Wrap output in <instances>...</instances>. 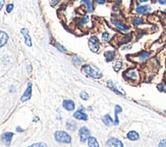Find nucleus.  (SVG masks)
Segmentation results:
<instances>
[{
	"instance_id": "2f4dec72",
	"label": "nucleus",
	"mask_w": 166,
	"mask_h": 147,
	"mask_svg": "<svg viewBox=\"0 0 166 147\" xmlns=\"http://www.w3.org/2000/svg\"><path fill=\"white\" fill-rule=\"evenodd\" d=\"M12 10H13V4H12V3L7 4V5H6V12H7V13H10Z\"/></svg>"
},
{
	"instance_id": "f257e3e1",
	"label": "nucleus",
	"mask_w": 166,
	"mask_h": 147,
	"mask_svg": "<svg viewBox=\"0 0 166 147\" xmlns=\"http://www.w3.org/2000/svg\"><path fill=\"white\" fill-rule=\"evenodd\" d=\"M82 71L86 76L93 78V79H101V78L103 77L102 72H100L97 68L91 66L90 64H85V65H83Z\"/></svg>"
},
{
	"instance_id": "f3484780",
	"label": "nucleus",
	"mask_w": 166,
	"mask_h": 147,
	"mask_svg": "<svg viewBox=\"0 0 166 147\" xmlns=\"http://www.w3.org/2000/svg\"><path fill=\"white\" fill-rule=\"evenodd\" d=\"M135 56L137 57V59L139 61H145V60H147L150 56H151V54L147 51H141L140 53H138L137 55H135Z\"/></svg>"
},
{
	"instance_id": "a19ab883",
	"label": "nucleus",
	"mask_w": 166,
	"mask_h": 147,
	"mask_svg": "<svg viewBox=\"0 0 166 147\" xmlns=\"http://www.w3.org/2000/svg\"><path fill=\"white\" fill-rule=\"evenodd\" d=\"M32 72V66L31 65H29V66H28V73H31Z\"/></svg>"
},
{
	"instance_id": "6e6552de",
	"label": "nucleus",
	"mask_w": 166,
	"mask_h": 147,
	"mask_svg": "<svg viewBox=\"0 0 166 147\" xmlns=\"http://www.w3.org/2000/svg\"><path fill=\"white\" fill-rule=\"evenodd\" d=\"M124 78L130 81H137L139 79V73L136 70H128L124 73Z\"/></svg>"
},
{
	"instance_id": "9b49d317",
	"label": "nucleus",
	"mask_w": 166,
	"mask_h": 147,
	"mask_svg": "<svg viewBox=\"0 0 166 147\" xmlns=\"http://www.w3.org/2000/svg\"><path fill=\"white\" fill-rule=\"evenodd\" d=\"M12 137H13V133L11 132H5L3 133V134L1 135V140L2 142H3L5 145L9 146L11 143V140H12Z\"/></svg>"
},
{
	"instance_id": "ea45409f",
	"label": "nucleus",
	"mask_w": 166,
	"mask_h": 147,
	"mask_svg": "<svg viewBox=\"0 0 166 147\" xmlns=\"http://www.w3.org/2000/svg\"><path fill=\"white\" fill-rule=\"evenodd\" d=\"M131 48V45H128V46H125V47H123V50H128V49H130Z\"/></svg>"
},
{
	"instance_id": "20e7f679",
	"label": "nucleus",
	"mask_w": 166,
	"mask_h": 147,
	"mask_svg": "<svg viewBox=\"0 0 166 147\" xmlns=\"http://www.w3.org/2000/svg\"><path fill=\"white\" fill-rule=\"evenodd\" d=\"M88 44H89V47L92 52L98 53L100 51V42H99V39L97 36H92L88 41Z\"/></svg>"
},
{
	"instance_id": "423d86ee",
	"label": "nucleus",
	"mask_w": 166,
	"mask_h": 147,
	"mask_svg": "<svg viewBox=\"0 0 166 147\" xmlns=\"http://www.w3.org/2000/svg\"><path fill=\"white\" fill-rule=\"evenodd\" d=\"M111 24L113 25L116 29H118L119 31H121V32H128L130 31V27H128V25L124 24V23L118 20H111Z\"/></svg>"
},
{
	"instance_id": "f03ea898",
	"label": "nucleus",
	"mask_w": 166,
	"mask_h": 147,
	"mask_svg": "<svg viewBox=\"0 0 166 147\" xmlns=\"http://www.w3.org/2000/svg\"><path fill=\"white\" fill-rule=\"evenodd\" d=\"M54 138L58 143L63 144H70L71 143V137L64 131H56L54 133Z\"/></svg>"
},
{
	"instance_id": "e433bc0d",
	"label": "nucleus",
	"mask_w": 166,
	"mask_h": 147,
	"mask_svg": "<svg viewBox=\"0 0 166 147\" xmlns=\"http://www.w3.org/2000/svg\"><path fill=\"white\" fill-rule=\"evenodd\" d=\"M157 2L161 5H165L166 4V0H157Z\"/></svg>"
},
{
	"instance_id": "72a5a7b5",
	"label": "nucleus",
	"mask_w": 166,
	"mask_h": 147,
	"mask_svg": "<svg viewBox=\"0 0 166 147\" xmlns=\"http://www.w3.org/2000/svg\"><path fill=\"white\" fill-rule=\"evenodd\" d=\"M158 146L159 147H166V139L161 140V141L158 143Z\"/></svg>"
},
{
	"instance_id": "2eb2a0df",
	"label": "nucleus",
	"mask_w": 166,
	"mask_h": 147,
	"mask_svg": "<svg viewBox=\"0 0 166 147\" xmlns=\"http://www.w3.org/2000/svg\"><path fill=\"white\" fill-rule=\"evenodd\" d=\"M80 3L84 4L85 7H86L87 12L91 13L94 11L93 8V0H80Z\"/></svg>"
},
{
	"instance_id": "79ce46f5",
	"label": "nucleus",
	"mask_w": 166,
	"mask_h": 147,
	"mask_svg": "<svg viewBox=\"0 0 166 147\" xmlns=\"http://www.w3.org/2000/svg\"><path fill=\"white\" fill-rule=\"evenodd\" d=\"M17 132H24V130H22V129H20V127L17 128Z\"/></svg>"
},
{
	"instance_id": "37998d69",
	"label": "nucleus",
	"mask_w": 166,
	"mask_h": 147,
	"mask_svg": "<svg viewBox=\"0 0 166 147\" xmlns=\"http://www.w3.org/2000/svg\"><path fill=\"white\" fill-rule=\"evenodd\" d=\"M108 1H115V2H117V3H120L121 0H108Z\"/></svg>"
},
{
	"instance_id": "c85d7f7f",
	"label": "nucleus",
	"mask_w": 166,
	"mask_h": 147,
	"mask_svg": "<svg viewBox=\"0 0 166 147\" xmlns=\"http://www.w3.org/2000/svg\"><path fill=\"white\" fill-rule=\"evenodd\" d=\"M157 89L160 92H166V84L165 83H161L157 86Z\"/></svg>"
},
{
	"instance_id": "c03bdc74",
	"label": "nucleus",
	"mask_w": 166,
	"mask_h": 147,
	"mask_svg": "<svg viewBox=\"0 0 166 147\" xmlns=\"http://www.w3.org/2000/svg\"><path fill=\"white\" fill-rule=\"evenodd\" d=\"M163 13H164V15H166V9H164V10H163Z\"/></svg>"
},
{
	"instance_id": "412c9836",
	"label": "nucleus",
	"mask_w": 166,
	"mask_h": 147,
	"mask_svg": "<svg viewBox=\"0 0 166 147\" xmlns=\"http://www.w3.org/2000/svg\"><path fill=\"white\" fill-rule=\"evenodd\" d=\"M8 41V35L4 31H0V47L4 46Z\"/></svg>"
},
{
	"instance_id": "6ab92c4d",
	"label": "nucleus",
	"mask_w": 166,
	"mask_h": 147,
	"mask_svg": "<svg viewBox=\"0 0 166 147\" xmlns=\"http://www.w3.org/2000/svg\"><path fill=\"white\" fill-rule=\"evenodd\" d=\"M102 122L105 126L110 127V126L114 125V119L110 116V114H105L104 116H102Z\"/></svg>"
},
{
	"instance_id": "58836bf2",
	"label": "nucleus",
	"mask_w": 166,
	"mask_h": 147,
	"mask_svg": "<svg viewBox=\"0 0 166 147\" xmlns=\"http://www.w3.org/2000/svg\"><path fill=\"white\" fill-rule=\"evenodd\" d=\"M148 1H150V0H138L139 3H146V2H148Z\"/></svg>"
},
{
	"instance_id": "cd10ccee",
	"label": "nucleus",
	"mask_w": 166,
	"mask_h": 147,
	"mask_svg": "<svg viewBox=\"0 0 166 147\" xmlns=\"http://www.w3.org/2000/svg\"><path fill=\"white\" fill-rule=\"evenodd\" d=\"M110 39V34L108 33V32H103L102 33V40L104 41V42H108Z\"/></svg>"
},
{
	"instance_id": "4468645a",
	"label": "nucleus",
	"mask_w": 166,
	"mask_h": 147,
	"mask_svg": "<svg viewBox=\"0 0 166 147\" xmlns=\"http://www.w3.org/2000/svg\"><path fill=\"white\" fill-rule=\"evenodd\" d=\"M126 138H128L130 141H138L140 139V135L137 131H128V134H126Z\"/></svg>"
},
{
	"instance_id": "473e14b6",
	"label": "nucleus",
	"mask_w": 166,
	"mask_h": 147,
	"mask_svg": "<svg viewBox=\"0 0 166 147\" xmlns=\"http://www.w3.org/2000/svg\"><path fill=\"white\" fill-rule=\"evenodd\" d=\"M93 1L96 4H98V5H104V4H106V2H107V0H93Z\"/></svg>"
},
{
	"instance_id": "9d476101",
	"label": "nucleus",
	"mask_w": 166,
	"mask_h": 147,
	"mask_svg": "<svg viewBox=\"0 0 166 147\" xmlns=\"http://www.w3.org/2000/svg\"><path fill=\"white\" fill-rule=\"evenodd\" d=\"M152 10V6L150 5H139L135 9V11L139 15H147Z\"/></svg>"
},
{
	"instance_id": "393cba45",
	"label": "nucleus",
	"mask_w": 166,
	"mask_h": 147,
	"mask_svg": "<svg viewBox=\"0 0 166 147\" xmlns=\"http://www.w3.org/2000/svg\"><path fill=\"white\" fill-rule=\"evenodd\" d=\"M143 23H144V20H143V18L141 17H136L133 20V25L136 27H139L141 25H143Z\"/></svg>"
},
{
	"instance_id": "c756f323",
	"label": "nucleus",
	"mask_w": 166,
	"mask_h": 147,
	"mask_svg": "<svg viewBox=\"0 0 166 147\" xmlns=\"http://www.w3.org/2000/svg\"><path fill=\"white\" fill-rule=\"evenodd\" d=\"M80 98H82L83 100H88V99H89V94H88L86 91H82V92H80Z\"/></svg>"
},
{
	"instance_id": "1a4fd4ad",
	"label": "nucleus",
	"mask_w": 166,
	"mask_h": 147,
	"mask_svg": "<svg viewBox=\"0 0 166 147\" xmlns=\"http://www.w3.org/2000/svg\"><path fill=\"white\" fill-rule=\"evenodd\" d=\"M106 145L108 147H123V143L119 139H117V138L111 137L107 140Z\"/></svg>"
},
{
	"instance_id": "39448f33",
	"label": "nucleus",
	"mask_w": 166,
	"mask_h": 147,
	"mask_svg": "<svg viewBox=\"0 0 166 147\" xmlns=\"http://www.w3.org/2000/svg\"><path fill=\"white\" fill-rule=\"evenodd\" d=\"M91 136V131L89 130L87 127H80L79 130V138L80 141L82 143H86L88 139Z\"/></svg>"
},
{
	"instance_id": "a878e982",
	"label": "nucleus",
	"mask_w": 166,
	"mask_h": 147,
	"mask_svg": "<svg viewBox=\"0 0 166 147\" xmlns=\"http://www.w3.org/2000/svg\"><path fill=\"white\" fill-rule=\"evenodd\" d=\"M71 61H72V63L75 64V66H79L83 63L82 58H80L79 56H72L71 57Z\"/></svg>"
},
{
	"instance_id": "dca6fc26",
	"label": "nucleus",
	"mask_w": 166,
	"mask_h": 147,
	"mask_svg": "<svg viewBox=\"0 0 166 147\" xmlns=\"http://www.w3.org/2000/svg\"><path fill=\"white\" fill-rule=\"evenodd\" d=\"M20 33H22V35L24 36L25 38V42H26V44L29 46V47H31L32 46V40H31V37H30V34H29V31H28L27 29H22V31H20Z\"/></svg>"
},
{
	"instance_id": "0eeeda50",
	"label": "nucleus",
	"mask_w": 166,
	"mask_h": 147,
	"mask_svg": "<svg viewBox=\"0 0 166 147\" xmlns=\"http://www.w3.org/2000/svg\"><path fill=\"white\" fill-rule=\"evenodd\" d=\"M73 118L75 119H79V121H85V122H87L88 119H89V116H88V114L84 111V107L83 106L73 114Z\"/></svg>"
},
{
	"instance_id": "4c0bfd02",
	"label": "nucleus",
	"mask_w": 166,
	"mask_h": 147,
	"mask_svg": "<svg viewBox=\"0 0 166 147\" xmlns=\"http://www.w3.org/2000/svg\"><path fill=\"white\" fill-rule=\"evenodd\" d=\"M3 5H4V0H0V10L3 8Z\"/></svg>"
},
{
	"instance_id": "a18cd8bd",
	"label": "nucleus",
	"mask_w": 166,
	"mask_h": 147,
	"mask_svg": "<svg viewBox=\"0 0 166 147\" xmlns=\"http://www.w3.org/2000/svg\"><path fill=\"white\" fill-rule=\"evenodd\" d=\"M165 81H166V78H165Z\"/></svg>"
},
{
	"instance_id": "4be33fe9",
	"label": "nucleus",
	"mask_w": 166,
	"mask_h": 147,
	"mask_svg": "<svg viewBox=\"0 0 166 147\" xmlns=\"http://www.w3.org/2000/svg\"><path fill=\"white\" fill-rule=\"evenodd\" d=\"M66 129H67L68 131H75L77 130V123H75V121H71V119H68L67 122H66Z\"/></svg>"
},
{
	"instance_id": "ddd939ff",
	"label": "nucleus",
	"mask_w": 166,
	"mask_h": 147,
	"mask_svg": "<svg viewBox=\"0 0 166 147\" xmlns=\"http://www.w3.org/2000/svg\"><path fill=\"white\" fill-rule=\"evenodd\" d=\"M62 106H63V108L65 110H67V111H72V110L75 108V102L70 99L63 100V102H62Z\"/></svg>"
},
{
	"instance_id": "b1692460",
	"label": "nucleus",
	"mask_w": 166,
	"mask_h": 147,
	"mask_svg": "<svg viewBox=\"0 0 166 147\" xmlns=\"http://www.w3.org/2000/svg\"><path fill=\"white\" fill-rule=\"evenodd\" d=\"M123 60L121 59H116V61L113 64V70L115 72H119V71L121 70V68H123Z\"/></svg>"
},
{
	"instance_id": "bb28decb",
	"label": "nucleus",
	"mask_w": 166,
	"mask_h": 147,
	"mask_svg": "<svg viewBox=\"0 0 166 147\" xmlns=\"http://www.w3.org/2000/svg\"><path fill=\"white\" fill-rule=\"evenodd\" d=\"M90 20V17L89 15H85V17H83L80 18V26H86V25L89 23Z\"/></svg>"
},
{
	"instance_id": "7c9ffc66",
	"label": "nucleus",
	"mask_w": 166,
	"mask_h": 147,
	"mask_svg": "<svg viewBox=\"0 0 166 147\" xmlns=\"http://www.w3.org/2000/svg\"><path fill=\"white\" fill-rule=\"evenodd\" d=\"M55 46H56V47L58 48V50H59V51L63 52V53H66V49H65V48L63 47V46H61L60 44H59V43L55 42Z\"/></svg>"
},
{
	"instance_id": "c9c22d12",
	"label": "nucleus",
	"mask_w": 166,
	"mask_h": 147,
	"mask_svg": "<svg viewBox=\"0 0 166 147\" xmlns=\"http://www.w3.org/2000/svg\"><path fill=\"white\" fill-rule=\"evenodd\" d=\"M59 1H60V0H51V1H50V4H51L52 6H55Z\"/></svg>"
},
{
	"instance_id": "7ed1b4c3",
	"label": "nucleus",
	"mask_w": 166,
	"mask_h": 147,
	"mask_svg": "<svg viewBox=\"0 0 166 147\" xmlns=\"http://www.w3.org/2000/svg\"><path fill=\"white\" fill-rule=\"evenodd\" d=\"M107 86L108 88L110 89L112 92H114L115 94H117V95L119 96H125V92L123 88H121L120 86H119L117 83H115L114 81H112V80H108L107 81Z\"/></svg>"
},
{
	"instance_id": "5701e85b",
	"label": "nucleus",
	"mask_w": 166,
	"mask_h": 147,
	"mask_svg": "<svg viewBox=\"0 0 166 147\" xmlns=\"http://www.w3.org/2000/svg\"><path fill=\"white\" fill-rule=\"evenodd\" d=\"M87 143H88V146L89 147H99V143H98V141H97V139L95 137L90 136V138L88 139V141H87Z\"/></svg>"
},
{
	"instance_id": "a211bd4d",
	"label": "nucleus",
	"mask_w": 166,
	"mask_h": 147,
	"mask_svg": "<svg viewBox=\"0 0 166 147\" xmlns=\"http://www.w3.org/2000/svg\"><path fill=\"white\" fill-rule=\"evenodd\" d=\"M123 112V108H121L120 105H115L114 107V114H115V119H114V126H118L119 125V119H118V114Z\"/></svg>"
},
{
	"instance_id": "f8f14e48",
	"label": "nucleus",
	"mask_w": 166,
	"mask_h": 147,
	"mask_svg": "<svg viewBox=\"0 0 166 147\" xmlns=\"http://www.w3.org/2000/svg\"><path fill=\"white\" fill-rule=\"evenodd\" d=\"M31 96H32V84L29 83L26 91H25V93L22 94V98H20V101H22V102H26L27 100H29L30 98H31Z\"/></svg>"
},
{
	"instance_id": "f704fd0d",
	"label": "nucleus",
	"mask_w": 166,
	"mask_h": 147,
	"mask_svg": "<svg viewBox=\"0 0 166 147\" xmlns=\"http://www.w3.org/2000/svg\"><path fill=\"white\" fill-rule=\"evenodd\" d=\"M38 146H42V147H46L47 146V144L46 143H35L32 145V147H38Z\"/></svg>"
},
{
	"instance_id": "aec40b11",
	"label": "nucleus",
	"mask_w": 166,
	"mask_h": 147,
	"mask_svg": "<svg viewBox=\"0 0 166 147\" xmlns=\"http://www.w3.org/2000/svg\"><path fill=\"white\" fill-rule=\"evenodd\" d=\"M104 57H105V60L107 61V63H110V61H112L114 59L115 51H113V50H108V51H105L104 52Z\"/></svg>"
}]
</instances>
